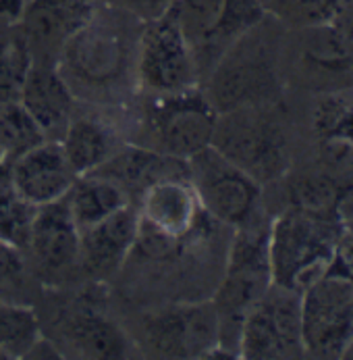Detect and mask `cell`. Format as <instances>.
<instances>
[{
  "mask_svg": "<svg viewBox=\"0 0 353 360\" xmlns=\"http://www.w3.org/2000/svg\"><path fill=\"white\" fill-rule=\"evenodd\" d=\"M345 219L339 208L291 205L268 225L272 283L302 292L339 255Z\"/></svg>",
  "mask_w": 353,
  "mask_h": 360,
  "instance_id": "6da1fadb",
  "label": "cell"
},
{
  "mask_svg": "<svg viewBox=\"0 0 353 360\" xmlns=\"http://www.w3.org/2000/svg\"><path fill=\"white\" fill-rule=\"evenodd\" d=\"M140 233L135 250L150 258H168L200 242L216 223L198 198L189 177H166L150 188L138 200Z\"/></svg>",
  "mask_w": 353,
  "mask_h": 360,
  "instance_id": "7a4b0ae2",
  "label": "cell"
},
{
  "mask_svg": "<svg viewBox=\"0 0 353 360\" xmlns=\"http://www.w3.org/2000/svg\"><path fill=\"white\" fill-rule=\"evenodd\" d=\"M272 285L268 258V225H244L235 229L229 246L225 275L212 298L220 323V348L233 359L237 354L239 331L246 314Z\"/></svg>",
  "mask_w": 353,
  "mask_h": 360,
  "instance_id": "3957f363",
  "label": "cell"
},
{
  "mask_svg": "<svg viewBox=\"0 0 353 360\" xmlns=\"http://www.w3.org/2000/svg\"><path fill=\"white\" fill-rule=\"evenodd\" d=\"M212 146L262 186L277 181L289 169L287 136L270 104L218 112Z\"/></svg>",
  "mask_w": 353,
  "mask_h": 360,
  "instance_id": "277c9868",
  "label": "cell"
},
{
  "mask_svg": "<svg viewBox=\"0 0 353 360\" xmlns=\"http://www.w3.org/2000/svg\"><path fill=\"white\" fill-rule=\"evenodd\" d=\"M300 304L305 356L341 359L353 338V273L339 255L300 292Z\"/></svg>",
  "mask_w": 353,
  "mask_h": 360,
  "instance_id": "5b68a950",
  "label": "cell"
},
{
  "mask_svg": "<svg viewBox=\"0 0 353 360\" xmlns=\"http://www.w3.org/2000/svg\"><path fill=\"white\" fill-rule=\"evenodd\" d=\"M266 13L262 0H173L166 8L200 69L216 65L237 40L264 23Z\"/></svg>",
  "mask_w": 353,
  "mask_h": 360,
  "instance_id": "8992f818",
  "label": "cell"
},
{
  "mask_svg": "<svg viewBox=\"0 0 353 360\" xmlns=\"http://www.w3.org/2000/svg\"><path fill=\"white\" fill-rule=\"evenodd\" d=\"M258 27L237 40L214 65L206 96L218 112L252 104H270L279 96L274 54L266 40L258 36Z\"/></svg>",
  "mask_w": 353,
  "mask_h": 360,
  "instance_id": "52a82bcc",
  "label": "cell"
},
{
  "mask_svg": "<svg viewBox=\"0 0 353 360\" xmlns=\"http://www.w3.org/2000/svg\"><path fill=\"white\" fill-rule=\"evenodd\" d=\"M189 179L204 210L218 223L239 229L255 221L262 200V184L231 162L212 144L187 158Z\"/></svg>",
  "mask_w": 353,
  "mask_h": 360,
  "instance_id": "ba28073f",
  "label": "cell"
},
{
  "mask_svg": "<svg viewBox=\"0 0 353 360\" xmlns=\"http://www.w3.org/2000/svg\"><path fill=\"white\" fill-rule=\"evenodd\" d=\"M239 359H303L300 292L272 283L246 314L237 342Z\"/></svg>",
  "mask_w": 353,
  "mask_h": 360,
  "instance_id": "9c48e42d",
  "label": "cell"
},
{
  "mask_svg": "<svg viewBox=\"0 0 353 360\" xmlns=\"http://www.w3.org/2000/svg\"><path fill=\"white\" fill-rule=\"evenodd\" d=\"M218 110L200 86L154 96L146 112V127L154 150L177 158H192L212 144Z\"/></svg>",
  "mask_w": 353,
  "mask_h": 360,
  "instance_id": "30bf717a",
  "label": "cell"
},
{
  "mask_svg": "<svg viewBox=\"0 0 353 360\" xmlns=\"http://www.w3.org/2000/svg\"><path fill=\"white\" fill-rule=\"evenodd\" d=\"M142 340L158 359H210L220 348L218 314L212 300L152 310L142 321Z\"/></svg>",
  "mask_w": 353,
  "mask_h": 360,
  "instance_id": "8fae6325",
  "label": "cell"
},
{
  "mask_svg": "<svg viewBox=\"0 0 353 360\" xmlns=\"http://www.w3.org/2000/svg\"><path fill=\"white\" fill-rule=\"evenodd\" d=\"M135 75L154 96L198 86V60L171 15L164 13L146 23L135 49Z\"/></svg>",
  "mask_w": 353,
  "mask_h": 360,
  "instance_id": "7c38bea8",
  "label": "cell"
},
{
  "mask_svg": "<svg viewBox=\"0 0 353 360\" xmlns=\"http://www.w3.org/2000/svg\"><path fill=\"white\" fill-rule=\"evenodd\" d=\"M62 77L71 90L90 94H112L127 77L129 49L121 34L100 27L94 19L62 46Z\"/></svg>",
  "mask_w": 353,
  "mask_h": 360,
  "instance_id": "4fadbf2b",
  "label": "cell"
},
{
  "mask_svg": "<svg viewBox=\"0 0 353 360\" xmlns=\"http://www.w3.org/2000/svg\"><path fill=\"white\" fill-rule=\"evenodd\" d=\"M298 67L303 84L318 94L353 88V40L335 25L302 30Z\"/></svg>",
  "mask_w": 353,
  "mask_h": 360,
  "instance_id": "5bb4252c",
  "label": "cell"
},
{
  "mask_svg": "<svg viewBox=\"0 0 353 360\" xmlns=\"http://www.w3.org/2000/svg\"><path fill=\"white\" fill-rule=\"evenodd\" d=\"M13 188L34 206H44L65 198L77 179L75 169L58 140H46L6 162Z\"/></svg>",
  "mask_w": 353,
  "mask_h": 360,
  "instance_id": "9a60e30c",
  "label": "cell"
},
{
  "mask_svg": "<svg viewBox=\"0 0 353 360\" xmlns=\"http://www.w3.org/2000/svg\"><path fill=\"white\" fill-rule=\"evenodd\" d=\"M140 233V214L131 205L79 236V264L92 277H110L135 252Z\"/></svg>",
  "mask_w": 353,
  "mask_h": 360,
  "instance_id": "2e32d148",
  "label": "cell"
},
{
  "mask_svg": "<svg viewBox=\"0 0 353 360\" xmlns=\"http://www.w3.org/2000/svg\"><path fill=\"white\" fill-rule=\"evenodd\" d=\"M79 236L69 206L65 198H60L38 206L27 250L44 273H67L79 264Z\"/></svg>",
  "mask_w": 353,
  "mask_h": 360,
  "instance_id": "e0dca14e",
  "label": "cell"
},
{
  "mask_svg": "<svg viewBox=\"0 0 353 360\" xmlns=\"http://www.w3.org/2000/svg\"><path fill=\"white\" fill-rule=\"evenodd\" d=\"M98 0H32L21 21L23 38L32 51L58 49L81 32L96 15Z\"/></svg>",
  "mask_w": 353,
  "mask_h": 360,
  "instance_id": "ac0fdd59",
  "label": "cell"
},
{
  "mask_svg": "<svg viewBox=\"0 0 353 360\" xmlns=\"http://www.w3.org/2000/svg\"><path fill=\"white\" fill-rule=\"evenodd\" d=\"M19 103L38 121L48 140H60L75 112V92L58 69L34 63L19 92Z\"/></svg>",
  "mask_w": 353,
  "mask_h": 360,
  "instance_id": "d6986e66",
  "label": "cell"
},
{
  "mask_svg": "<svg viewBox=\"0 0 353 360\" xmlns=\"http://www.w3.org/2000/svg\"><path fill=\"white\" fill-rule=\"evenodd\" d=\"M96 173H102L110 177L112 181H116L129 194L133 202V192L138 194V200H140L144 190L160 179L189 177V167H187V160L183 158L158 153L148 146L123 144L116 150V155L108 162H104Z\"/></svg>",
  "mask_w": 353,
  "mask_h": 360,
  "instance_id": "ffe728a7",
  "label": "cell"
},
{
  "mask_svg": "<svg viewBox=\"0 0 353 360\" xmlns=\"http://www.w3.org/2000/svg\"><path fill=\"white\" fill-rule=\"evenodd\" d=\"M312 129L322 162L335 171H352L353 101L339 92L324 94L312 115Z\"/></svg>",
  "mask_w": 353,
  "mask_h": 360,
  "instance_id": "44dd1931",
  "label": "cell"
},
{
  "mask_svg": "<svg viewBox=\"0 0 353 360\" xmlns=\"http://www.w3.org/2000/svg\"><path fill=\"white\" fill-rule=\"evenodd\" d=\"M58 142L77 175L98 171L123 146L116 131L98 117H73Z\"/></svg>",
  "mask_w": 353,
  "mask_h": 360,
  "instance_id": "7402d4cb",
  "label": "cell"
},
{
  "mask_svg": "<svg viewBox=\"0 0 353 360\" xmlns=\"http://www.w3.org/2000/svg\"><path fill=\"white\" fill-rule=\"evenodd\" d=\"M65 202L69 206V212L79 233L108 219L110 214L133 205L129 194L116 181L96 171L77 175L69 194L65 196Z\"/></svg>",
  "mask_w": 353,
  "mask_h": 360,
  "instance_id": "603a6c76",
  "label": "cell"
},
{
  "mask_svg": "<svg viewBox=\"0 0 353 360\" xmlns=\"http://www.w3.org/2000/svg\"><path fill=\"white\" fill-rule=\"evenodd\" d=\"M65 338L86 359H127L133 352L125 331L96 310L71 314L65 325Z\"/></svg>",
  "mask_w": 353,
  "mask_h": 360,
  "instance_id": "cb8c5ba5",
  "label": "cell"
},
{
  "mask_svg": "<svg viewBox=\"0 0 353 360\" xmlns=\"http://www.w3.org/2000/svg\"><path fill=\"white\" fill-rule=\"evenodd\" d=\"M46 140L44 129L19 101L0 103V153L4 162L15 160Z\"/></svg>",
  "mask_w": 353,
  "mask_h": 360,
  "instance_id": "d4e9b609",
  "label": "cell"
},
{
  "mask_svg": "<svg viewBox=\"0 0 353 360\" xmlns=\"http://www.w3.org/2000/svg\"><path fill=\"white\" fill-rule=\"evenodd\" d=\"M38 206L27 202L11 184L6 165L0 169V240L25 252Z\"/></svg>",
  "mask_w": 353,
  "mask_h": 360,
  "instance_id": "484cf974",
  "label": "cell"
},
{
  "mask_svg": "<svg viewBox=\"0 0 353 360\" xmlns=\"http://www.w3.org/2000/svg\"><path fill=\"white\" fill-rule=\"evenodd\" d=\"M38 338L34 310L0 300V359H23Z\"/></svg>",
  "mask_w": 353,
  "mask_h": 360,
  "instance_id": "4316f807",
  "label": "cell"
},
{
  "mask_svg": "<svg viewBox=\"0 0 353 360\" xmlns=\"http://www.w3.org/2000/svg\"><path fill=\"white\" fill-rule=\"evenodd\" d=\"M341 6L343 0H270L266 11L272 13L283 25L302 32L331 25Z\"/></svg>",
  "mask_w": 353,
  "mask_h": 360,
  "instance_id": "83f0119b",
  "label": "cell"
},
{
  "mask_svg": "<svg viewBox=\"0 0 353 360\" xmlns=\"http://www.w3.org/2000/svg\"><path fill=\"white\" fill-rule=\"evenodd\" d=\"M32 65V51L23 36L0 40V103L19 101V92Z\"/></svg>",
  "mask_w": 353,
  "mask_h": 360,
  "instance_id": "f1b7e54d",
  "label": "cell"
},
{
  "mask_svg": "<svg viewBox=\"0 0 353 360\" xmlns=\"http://www.w3.org/2000/svg\"><path fill=\"white\" fill-rule=\"evenodd\" d=\"M23 252L0 240V288L15 283L23 275Z\"/></svg>",
  "mask_w": 353,
  "mask_h": 360,
  "instance_id": "f546056e",
  "label": "cell"
},
{
  "mask_svg": "<svg viewBox=\"0 0 353 360\" xmlns=\"http://www.w3.org/2000/svg\"><path fill=\"white\" fill-rule=\"evenodd\" d=\"M116 4H121L123 8L131 11L133 15L152 21L160 15L166 13V8L173 4V0H116Z\"/></svg>",
  "mask_w": 353,
  "mask_h": 360,
  "instance_id": "4dcf8cb0",
  "label": "cell"
},
{
  "mask_svg": "<svg viewBox=\"0 0 353 360\" xmlns=\"http://www.w3.org/2000/svg\"><path fill=\"white\" fill-rule=\"evenodd\" d=\"M32 0H0V30L21 25Z\"/></svg>",
  "mask_w": 353,
  "mask_h": 360,
  "instance_id": "1f68e13d",
  "label": "cell"
},
{
  "mask_svg": "<svg viewBox=\"0 0 353 360\" xmlns=\"http://www.w3.org/2000/svg\"><path fill=\"white\" fill-rule=\"evenodd\" d=\"M339 258L353 273V221H345L343 225V233L339 240Z\"/></svg>",
  "mask_w": 353,
  "mask_h": 360,
  "instance_id": "d6a6232c",
  "label": "cell"
},
{
  "mask_svg": "<svg viewBox=\"0 0 353 360\" xmlns=\"http://www.w3.org/2000/svg\"><path fill=\"white\" fill-rule=\"evenodd\" d=\"M23 359H62V352L56 350L52 346V342H46V340L38 338Z\"/></svg>",
  "mask_w": 353,
  "mask_h": 360,
  "instance_id": "836d02e7",
  "label": "cell"
},
{
  "mask_svg": "<svg viewBox=\"0 0 353 360\" xmlns=\"http://www.w3.org/2000/svg\"><path fill=\"white\" fill-rule=\"evenodd\" d=\"M341 359H349V360H353V338H352V342L347 344V348L343 350V356H341Z\"/></svg>",
  "mask_w": 353,
  "mask_h": 360,
  "instance_id": "e575fe53",
  "label": "cell"
},
{
  "mask_svg": "<svg viewBox=\"0 0 353 360\" xmlns=\"http://www.w3.org/2000/svg\"><path fill=\"white\" fill-rule=\"evenodd\" d=\"M4 165H6V162H4V156H2V153H0V169H2Z\"/></svg>",
  "mask_w": 353,
  "mask_h": 360,
  "instance_id": "d590c367",
  "label": "cell"
},
{
  "mask_svg": "<svg viewBox=\"0 0 353 360\" xmlns=\"http://www.w3.org/2000/svg\"><path fill=\"white\" fill-rule=\"evenodd\" d=\"M352 221H353V219H352Z\"/></svg>",
  "mask_w": 353,
  "mask_h": 360,
  "instance_id": "8d00e7d4",
  "label": "cell"
}]
</instances>
